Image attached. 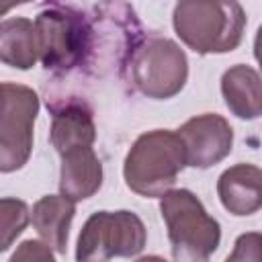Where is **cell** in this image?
<instances>
[{
    "label": "cell",
    "instance_id": "3957f363",
    "mask_svg": "<svg viewBox=\"0 0 262 262\" xmlns=\"http://www.w3.org/2000/svg\"><path fill=\"white\" fill-rule=\"evenodd\" d=\"M160 215L168 229L174 260L205 262L221 244V225L188 188H172L160 196Z\"/></svg>",
    "mask_w": 262,
    "mask_h": 262
},
{
    "label": "cell",
    "instance_id": "9c48e42d",
    "mask_svg": "<svg viewBox=\"0 0 262 262\" xmlns=\"http://www.w3.org/2000/svg\"><path fill=\"white\" fill-rule=\"evenodd\" d=\"M217 194L223 209L235 217H248L262 209V168L239 162L221 172Z\"/></svg>",
    "mask_w": 262,
    "mask_h": 262
},
{
    "label": "cell",
    "instance_id": "5b68a950",
    "mask_svg": "<svg viewBox=\"0 0 262 262\" xmlns=\"http://www.w3.org/2000/svg\"><path fill=\"white\" fill-rule=\"evenodd\" d=\"M147 231L133 211H98L92 213L76 244V260H111L135 258L143 252Z\"/></svg>",
    "mask_w": 262,
    "mask_h": 262
},
{
    "label": "cell",
    "instance_id": "52a82bcc",
    "mask_svg": "<svg viewBox=\"0 0 262 262\" xmlns=\"http://www.w3.org/2000/svg\"><path fill=\"white\" fill-rule=\"evenodd\" d=\"M0 92V170L8 174L20 170L31 158L39 96L33 88L14 82H2Z\"/></svg>",
    "mask_w": 262,
    "mask_h": 262
},
{
    "label": "cell",
    "instance_id": "8992f818",
    "mask_svg": "<svg viewBox=\"0 0 262 262\" xmlns=\"http://www.w3.org/2000/svg\"><path fill=\"white\" fill-rule=\"evenodd\" d=\"M39 57L45 70L70 72L80 66L90 51V27L74 8L51 6L35 18Z\"/></svg>",
    "mask_w": 262,
    "mask_h": 262
},
{
    "label": "cell",
    "instance_id": "2e32d148",
    "mask_svg": "<svg viewBox=\"0 0 262 262\" xmlns=\"http://www.w3.org/2000/svg\"><path fill=\"white\" fill-rule=\"evenodd\" d=\"M229 262H262V233L256 231H248L242 233L235 244H233V252L227 256Z\"/></svg>",
    "mask_w": 262,
    "mask_h": 262
},
{
    "label": "cell",
    "instance_id": "4fadbf2b",
    "mask_svg": "<svg viewBox=\"0 0 262 262\" xmlns=\"http://www.w3.org/2000/svg\"><path fill=\"white\" fill-rule=\"evenodd\" d=\"M76 215V203L63 194H45L33 205L31 221L39 237L57 254L68 248L70 227Z\"/></svg>",
    "mask_w": 262,
    "mask_h": 262
},
{
    "label": "cell",
    "instance_id": "9a60e30c",
    "mask_svg": "<svg viewBox=\"0 0 262 262\" xmlns=\"http://www.w3.org/2000/svg\"><path fill=\"white\" fill-rule=\"evenodd\" d=\"M0 252H6L29 225L31 211L25 201L4 196L0 201Z\"/></svg>",
    "mask_w": 262,
    "mask_h": 262
},
{
    "label": "cell",
    "instance_id": "ba28073f",
    "mask_svg": "<svg viewBox=\"0 0 262 262\" xmlns=\"http://www.w3.org/2000/svg\"><path fill=\"white\" fill-rule=\"evenodd\" d=\"M176 133L186 149V164L192 168H211L225 160L233 147V129L217 113H203L182 123Z\"/></svg>",
    "mask_w": 262,
    "mask_h": 262
},
{
    "label": "cell",
    "instance_id": "5bb4252c",
    "mask_svg": "<svg viewBox=\"0 0 262 262\" xmlns=\"http://www.w3.org/2000/svg\"><path fill=\"white\" fill-rule=\"evenodd\" d=\"M0 59L16 70H31L39 57V39L35 20L25 16L4 18L0 25Z\"/></svg>",
    "mask_w": 262,
    "mask_h": 262
},
{
    "label": "cell",
    "instance_id": "30bf717a",
    "mask_svg": "<svg viewBox=\"0 0 262 262\" xmlns=\"http://www.w3.org/2000/svg\"><path fill=\"white\" fill-rule=\"evenodd\" d=\"M96 139V125L92 117V108L86 102L70 100L51 106V129L49 141L59 156L94 145Z\"/></svg>",
    "mask_w": 262,
    "mask_h": 262
},
{
    "label": "cell",
    "instance_id": "7c38bea8",
    "mask_svg": "<svg viewBox=\"0 0 262 262\" xmlns=\"http://www.w3.org/2000/svg\"><path fill=\"white\" fill-rule=\"evenodd\" d=\"M221 96L231 115L254 121L262 115V76L252 66L235 63L221 76Z\"/></svg>",
    "mask_w": 262,
    "mask_h": 262
},
{
    "label": "cell",
    "instance_id": "d6986e66",
    "mask_svg": "<svg viewBox=\"0 0 262 262\" xmlns=\"http://www.w3.org/2000/svg\"><path fill=\"white\" fill-rule=\"evenodd\" d=\"M25 2H31V0H2V16L12 8V6H18V4H25Z\"/></svg>",
    "mask_w": 262,
    "mask_h": 262
},
{
    "label": "cell",
    "instance_id": "7a4b0ae2",
    "mask_svg": "<svg viewBox=\"0 0 262 262\" xmlns=\"http://www.w3.org/2000/svg\"><path fill=\"white\" fill-rule=\"evenodd\" d=\"M184 166L188 164L180 135L170 129H151L141 133L129 147L123 178L135 194L156 199L174 188Z\"/></svg>",
    "mask_w": 262,
    "mask_h": 262
},
{
    "label": "cell",
    "instance_id": "e0dca14e",
    "mask_svg": "<svg viewBox=\"0 0 262 262\" xmlns=\"http://www.w3.org/2000/svg\"><path fill=\"white\" fill-rule=\"evenodd\" d=\"M16 260H45V262H51L53 260L51 246H47L45 242L41 244L37 239H27L18 246V250L10 258V262H16Z\"/></svg>",
    "mask_w": 262,
    "mask_h": 262
},
{
    "label": "cell",
    "instance_id": "8fae6325",
    "mask_svg": "<svg viewBox=\"0 0 262 262\" xmlns=\"http://www.w3.org/2000/svg\"><path fill=\"white\" fill-rule=\"evenodd\" d=\"M61 158L59 166V192L74 203L86 201L94 196L100 186H102V164L92 149L88 147H78L72 149Z\"/></svg>",
    "mask_w": 262,
    "mask_h": 262
},
{
    "label": "cell",
    "instance_id": "277c9868",
    "mask_svg": "<svg viewBox=\"0 0 262 262\" xmlns=\"http://www.w3.org/2000/svg\"><path fill=\"white\" fill-rule=\"evenodd\" d=\"M127 68L133 88L154 100L180 94L188 80L186 53L168 37H147L137 43Z\"/></svg>",
    "mask_w": 262,
    "mask_h": 262
},
{
    "label": "cell",
    "instance_id": "ac0fdd59",
    "mask_svg": "<svg viewBox=\"0 0 262 262\" xmlns=\"http://www.w3.org/2000/svg\"><path fill=\"white\" fill-rule=\"evenodd\" d=\"M254 57H256V61H258V66L262 70V25L258 27L256 37H254Z\"/></svg>",
    "mask_w": 262,
    "mask_h": 262
},
{
    "label": "cell",
    "instance_id": "6da1fadb",
    "mask_svg": "<svg viewBox=\"0 0 262 262\" xmlns=\"http://www.w3.org/2000/svg\"><path fill=\"white\" fill-rule=\"evenodd\" d=\"M246 23V10L237 0H178L172 12L176 35L199 55L237 49Z\"/></svg>",
    "mask_w": 262,
    "mask_h": 262
}]
</instances>
